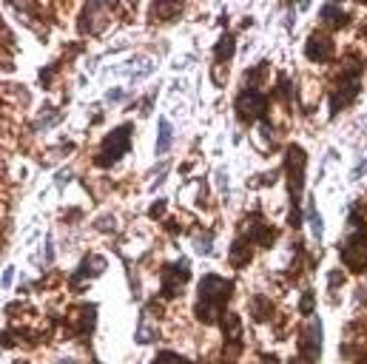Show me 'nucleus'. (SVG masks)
<instances>
[{
	"instance_id": "f257e3e1",
	"label": "nucleus",
	"mask_w": 367,
	"mask_h": 364,
	"mask_svg": "<svg viewBox=\"0 0 367 364\" xmlns=\"http://www.w3.org/2000/svg\"><path fill=\"white\" fill-rule=\"evenodd\" d=\"M234 294V282L223 279L216 273H205L199 287H197V305H194V316L202 325H213L216 319L225 316V305Z\"/></svg>"
},
{
	"instance_id": "f03ea898",
	"label": "nucleus",
	"mask_w": 367,
	"mask_h": 364,
	"mask_svg": "<svg viewBox=\"0 0 367 364\" xmlns=\"http://www.w3.org/2000/svg\"><path fill=\"white\" fill-rule=\"evenodd\" d=\"M305 165L308 154L299 145H287V157H285V174H287V194H290V225H299V208H302V191H305Z\"/></svg>"
},
{
	"instance_id": "7ed1b4c3",
	"label": "nucleus",
	"mask_w": 367,
	"mask_h": 364,
	"mask_svg": "<svg viewBox=\"0 0 367 364\" xmlns=\"http://www.w3.org/2000/svg\"><path fill=\"white\" fill-rule=\"evenodd\" d=\"M131 131H134V125H131V123H123V125H117L114 131H108V134L103 137L100 151L94 154V165H97V168H111L117 160H123V157L131 151Z\"/></svg>"
},
{
	"instance_id": "20e7f679",
	"label": "nucleus",
	"mask_w": 367,
	"mask_h": 364,
	"mask_svg": "<svg viewBox=\"0 0 367 364\" xmlns=\"http://www.w3.org/2000/svg\"><path fill=\"white\" fill-rule=\"evenodd\" d=\"M350 225H353V234L344 239V245H342V262L353 270V273H359V270H364L367 268V234H364V222H361V216L353 211L350 213Z\"/></svg>"
},
{
	"instance_id": "39448f33",
	"label": "nucleus",
	"mask_w": 367,
	"mask_h": 364,
	"mask_svg": "<svg viewBox=\"0 0 367 364\" xmlns=\"http://www.w3.org/2000/svg\"><path fill=\"white\" fill-rule=\"evenodd\" d=\"M160 279H163L160 296H166V299H177V296L182 294V290H185V284L191 282V262H188V259H177V262L163 265Z\"/></svg>"
},
{
	"instance_id": "423d86ee",
	"label": "nucleus",
	"mask_w": 367,
	"mask_h": 364,
	"mask_svg": "<svg viewBox=\"0 0 367 364\" xmlns=\"http://www.w3.org/2000/svg\"><path fill=\"white\" fill-rule=\"evenodd\" d=\"M359 89H361V83H359V68L353 65V68L344 71V77L339 80V86L330 92V117L339 114L344 106H350V103L356 100Z\"/></svg>"
},
{
	"instance_id": "0eeeda50",
	"label": "nucleus",
	"mask_w": 367,
	"mask_h": 364,
	"mask_svg": "<svg viewBox=\"0 0 367 364\" xmlns=\"http://www.w3.org/2000/svg\"><path fill=\"white\" fill-rule=\"evenodd\" d=\"M237 114L242 120H262L268 114V97L259 89H242L237 97Z\"/></svg>"
},
{
	"instance_id": "6e6552de",
	"label": "nucleus",
	"mask_w": 367,
	"mask_h": 364,
	"mask_svg": "<svg viewBox=\"0 0 367 364\" xmlns=\"http://www.w3.org/2000/svg\"><path fill=\"white\" fill-rule=\"evenodd\" d=\"M299 356L305 364H316L322 356V325L313 319L299 336Z\"/></svg>"
},
{
	"instance_id": "1a4fd4ad",
	"label": "nucleus",
	"mask_w": 367,
	"mask_h": 364,
	"mask_svg": "<svg viewBox=\"0 0 367 364\" xmlns=\"http://www.w3.org/2000/svg\"><path fill=\"white\" fill-rule=\"evenodd\" d=\"M305 54H308L313 63H330V60H333V54H336L330 34H325V32H313V34L308 37Z\"/></svg>"
},
{
	"instance_id": "9d476101",
	"label": "nucleus",
	"mask_w": 367,
	"mask_h": 364,
	"mask_svg": "<svg viewBox=\"0 0 367 364\" xmlns=\"http://www.w3.org/2000/svg\"><path fill=\"white\" fill-rule=\"evenodd\" d=\"M94 268H97V270H103V268H106V259H103V256H94V253H89V256L80 262V268H77L75 273H71V284H75L77 290H83V282H86V279H94V276H100V273H94Z\"/></svg>"
},
{
	"instance_id": "9b49d317",
	"label": "nucleus",
	"mask_w": 367,
	"mask_h": 364,
	"mask_svg": "<svg viewBox=\"0 0 367 364\" xmlns=\"http://www.w3.org/2000/svg\"><path fill=\"white\" fill-rule=\"evenodd\" d=\"M251 256H254V242H251L245 234H240V237H237V242L231 245L228 262H231L234 268H245V265L251 262Z\"/></svg>"
},
{
	"instance_id": "f8f14e48",
	"label": "nucleus",
	"mask_w": 367,
	"mask_h": 364,
	"mask_svg": "<svg viewBox=\"0 0 367 364\" xmlns=\"http://www.w3.org/2000/svg\"><path fill=\"white\" fill-rule=\"evenodd\" d=\"M231 57H234V34H223L219 43L213 46V60L219 65V63H228Z\"/></svg>"
},
{
	"instance_id": "ddd939ff",
	"label": "nucleus",
	"mask_w": 367,
	"mask_h": 364,
	"mask_svg": "<svg viewBox=\"0 0 367 364\" xmlns=\"http://www.w3.org/2000/svg\"><path fill=\"white\" fill-rule=\"evenodd\" d=\"M322 20H328V26H333V29H342L347 23V15L339 6L328 4V6H322Z\"/></svg>"
},
{
	"instance_id": "4468645a",
	"label": "nucleus",
	"mask_w": 367,
	"mask_h": 364,
	"mask_svg": "<svg viewBox=\"0 0 367 364\" xmlns=\"http://www.w3.org/2000/svg\"><path fill=\"white\" fill-rule=\"evenodd\" d=\"M171 149V123L168 120H160V139H157V154L163 157L166 151Z\"/></svg>"
},
{
	"instance_id": "2eb2a0df",
	"label": "nucleus",
	"mask_w": 367,
	"mask_h": 364,
	"mask_svg": "<svg viewBox=\"0 0 367 364\" xmlns=\"http://www.w3.org/2000/svg\"><path fill=\"white\" fill-rule=\"evenodd\" d=\"M151 364H194V361H191V358H185V356H180V353L163 350V353H157V358H154Z\"/></svg>"
},
{
	"instance_id": "dca6fc26",
	"label": "nucleus",
	"mask_w": 367,
	"mask_h": 364,
	"mask_svg": "<svg viewBox=\"0 0 367 364\" xmlns=\"http://www.w3.org/2000/svg\"><path fill=\"white\" fill-rule=\"evenodd\" d=\"M308 220H311V231H313V237H316V239H322V234H325V222L319 220V211H316V205H311V208H308Z\"/></svg>"
},
{
	"instance_id": "f3484780",
	"label": "nucleus",
	"mask_w": 367,
	"mask_h": 364,
	"mask_svg": "<svg viewBox=\"0 0 367 364\" xmlns=\"http://www.w3.org/2000/svg\"><path fill=\"white\" fill-rule=\"evenodd\" d=\"M268 310H270V305H268L262 296H256V299L251 302V313H254L259 322H265V313H268Z\"/></svg>"
},
{
	"instance_id": "a211bd4d",
	"label": "nucleus",
	"mask_w": 367,
	"mask_h": 364,
	"mask_svg": "<svg viewBox=\"0 0 367 364\" xmlns=\"http://www.w3.org/2000/svg\"><path fill=\"white\" fill-rule=\"evenodd\" d=\"M182 12V6H163V4H154L151 6V15L157 18V15H163V18H171V15H180Z\"/></svg>"
},
{
	"instance_id": "6ab92c4d",
	"label": "nucleus",
	"mask_w": 367,
	"mask_h": 364,
	"mask_svg": "<svg viewBox=\"0 0 367 364\" xmlns=\"http://www.w3.org/2000/svg\"><path fill=\"white\" fill-rule=\"evenodd\" d=\"M265 75H268V63H259V65H256V71H248V83H251V80H254V83H259Z\"/></svg>"
},
{
	"instance_id": "aec40b11",
	"label": "nucleus",
	"mask_w": 367,
	"mask_h": 364,
	"mask_svg": "<svg viewBox=\"0 0 367 364\" xmlns=\"http://www.w3.org/2000/svg\"><path fill=\"white\" fill-rule=\"evenodd\" d=\"M313 310V294H311V290H308V294H305V299H302V313L308 316Z\"/></svg>"
},
{
	"instance_id": "412c9836",
	"label": "nucleus",
	"mask_w": 367,
	"mask_h": 364,
	"mask_svg": "<svg viewBox=\"0 0 367 364\" xmlns=\"http://www.w3.org/2000/svg\"><path fill=\"white\" fill-rule=\"evenodd\" d=\"M364 171H367V157H361V163L356 165V171H353V180H359V177H361Z\"/></svg>"
}]
</instances>
